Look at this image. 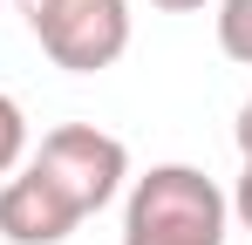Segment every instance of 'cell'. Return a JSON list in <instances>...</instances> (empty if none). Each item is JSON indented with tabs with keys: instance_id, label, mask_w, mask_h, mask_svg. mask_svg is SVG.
Here are the masks:
<instances>
[{
	"instance_id": "obj_9",
	"label": "cell",
	"mask_w": 252,
	"mask_h": 245,
	"mask_svg": "<svg viewBox=\"0 0 252 245\" xmlns=\"http://www.w3.org/2000/svg\"><path fill=\"white\" fill-rule=\"evenodd\" d=\"M150 7H164V14H198L205 0H150Z\"/></svg>"
},
{
	"instance_id": "obj_1",
	"label": "cell",
	"mask_w": 252,
	"mask_h": 245,
	"mask_svg": "<svg viewBox=\"0 0 252 245\" xmlns=\"http://www.w3.org/2000/svg\"><path fill=\"white\" fill-rule=\"evenodd\" d=\"M232 198L198 163H150L123 198V245H225Z\"/></svg>"
},
{
	"instance_id": "obj_8",
	"label": "cell",
	"mask_w": 252,
	"mask_h": 245,
	"mask_svg": "<svg viewBox=\"0 0 252 245\" xmlns=\"http://www.w3.org/2000/svg\"><path fill=\"white\" fill-rule=\"evenodd\" d=\"M232 143H239V157L252 163V95L239 102V122H232Z\"/></svg>"
},
{
	"instance_id": "obj_5",
	"label": "cell",
	"mask_w": 252,
	"mask_h": 245,
	"mask_svg": "<svg viewBox=\"0 0 252 245\" xmlns=\"http://www.w3.org/2000/svg\"><path fill=\"white\" fill-rule=\"evenodd\" d=\"M218 48L252 68V0H218Z\"/></svg>"
},
{
	"instance_id": "obj_2",
	"label": "cell",
	"mask_w": 252,
	"mask_h": 245,
	"mask_svg": "<svg viewBox=\"0 0 252 245\" xmlns=\"http://www.w3.org/2000/svg\"><path fill=\"white\" fill-rule=\"evenodd\" d=\"M41 55L68 75H102L129 48V0H14Z\"/></svg>"
},
{
	"instance_id": "obj_4",
	"label": "cell",
	"mask_w": 252,
	"mask_h": 245,
	"mask_svg": "<svg viewBox=\"0 0 252 245\" xmlns=\"http://www.w3.org/2000/svg\"><path fill=\"white\" fill-rule=\"evenodd\" d=\"M75 211L62 204V191L48 184L41 170H14V177H0V239L7 245H62L75 239Z\"/></svg>"
},
{
	"instance_id": "obj_3",
	"label": "cell",
	"mask_w": 252,
	"mask_h": 245,
	"mask_svg": "<svg viewBox=\"0 0 252 245\" xmlns=\"http://www.w3.org/2000/svg\"><path fill=\"white\" fill-rule=\"evenodd\" d=\"M28 170H41L75 218H95L102 204L123 191L129 150H123V136H109V129H95V122H55L41 143H34Z\"/></svg>"
},
{
	"instance_id": "obj_6",
	"label": "cell",
	"mask_w": 252,
	"mask_h": 245,
	"mask_svg": "<svg viewBox=\"0 0 252 245\" xmlns=\"http://www.w3.org/2000/svg\"><path fill=\"white\" fill-rule=\"evenodd\" d=\"M28 163V116L14 95H0V177H14Z\"/></svg>"
},
{
	"instance_id": "obj_7",
	"label": "cell",
	"mask_w": 252,
	"mask_h": 245,
	"mask_svg": "<svg viewBox=\"0 0 252 245\" xmlns=\"http://www.w3.org/2000/svg\"><path fill=\"white\" fill-rule=\"evenodd\" d=\"M225 198H232V218H239V225H246V232H252V163H246V170H239V184H232Z\"/></svg>"
}]
</instances>
